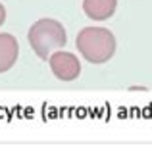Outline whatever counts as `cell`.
Returning a JSON list of instances; mask_svg holds the SVG:
<instances>
[{"label":"cell","mask_w":152,"mask_h":152,"mask_svg":"<svg viewBox=\"0 0 152 152\" xmlns=\"http://www.w3.org/2000/svg\"><path fill=\"white\" fill-rule=\"evenodd\" d=\"M81 56L91 64H104L115 54V37L106 27H85L75 39Z\"/></svg>","instance_id":"cell-1"},{"label":"cell","mask_w":152,"mask_h":152,"mask_svg":"<svg viewBox=\"0 0 152 152\" xmlns=\"http://www.w3.org/2000/svg\"><path fill=\"white\" fill-rule=\"evenodd\" d=\"M27 39H29V45L35 50V54L42 60H46L50 52H54L56 48H64L67 42L64 25L50 18H42L35 21L27 33Z\"/></svg>","instance_id":"cell-2"},{"label":"cell","mask_w":152,"mask_h":152,"mask_svg":"<svg viewBox=\"0 0 152 152\" xmlns=\"http://www.w3.org/2000/svg\"><path fill=\"white\" fill-rule=\"evenodd\" d=\"M48 64L52 73L56 75V79L60 81H73L81 73V64H79L77 56L66 50H56L48 56Z\"/></svg>","instance_id":"cell-3"},{"label":"cell","mask_w":152,"mask_h":152,"mask_svg":"<svg viewBox=\"0 0 152 152\" xmlns=\"http://www.w3.org/2000/svg\"><path fill=\"white\" fill-rule=\"evenodd\" d=\"M19 56V45L14 35L0 33V73L12 69L14 64L18 62Z\"/></svg>","instance_id":"cell-4"},{"label":"cell","mask_w":152,"mask_h":152,"mask_svg":"<svg viewBox=\"0 0 152 152\" xmlns=\"http://www.w3.org/2000/svg\"><path fill=\"white\" fill-rule=\"evenodd\" d=\"M118 0H83V12L87 18L96 19V21H104L110 19L115 12Z\"/></svg>","instance_id":"cell-5"},{"label":"cell","mask_w":152,"mask_h":152,"mask_svg":"<svg viewBox=\"0 0 152 152\" xmlns=\"http://www.w3.org/2000/svg\"><path fill=\"white\" fill-rule=\"evenodd\" d=\"M4 21H6V8L0 4V27L4 25Z\"/></svg>","instance_id":"cell-6"}]
</instances>
